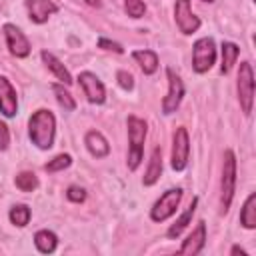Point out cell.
Listing matches in <instances>:
<instances>
[{"instance_id":"8992f818","label":"cell","mask_w":256,"mask_h":256,"mask_svg":"<svg viewBox=\"0 0 256 256\" xmlns=\"http://www.w3.org/2000/svg\"><path fill=\"white\" fill-rule=\"evenodd\" d=\"M180 200H182V190H180V188H170V190H166V192L156 200V204L152 206L150 218H152L154 222H164L166 218H170V216L176 212Z\"/></svg>"},{"instance_id":"83f0119b","label":"cell","mask_w":256,"mask_h":256,"mask_svg":"<svg viewBox=\"0 0 256 256\" xmlns=\"http://www.w3.org/2000/svg\"><path fill=\"white\" fill-rule=\"evenodd\" d=\"M116 80H118V84H120L124 90H132V88H134V78H132V74L126 72V70H118V72H116Z\"/></svg>"},{"instance_id":"9a60e30c","label":"cell","mask_w":256,"mask_h":256,"mask_svg":"<svg viewBox=\"0 0 256 256\" xmlns=\"http://www.w3.org/2000/svg\"><path fill=\"white\" fill-rule=\"evenodd\" d=\"M84 142H86L88 152H90L94 158H104V156H108V152H110V144H108V140H106L98 130H90V132H86Z\"/></svg>"},{"instance_id":"ffe728a7","label":"cell","mask_w":256,"mask_h":256,"mask_svg":"<svg viewBox=\"0 0 256 256\" xmlns=\"http://www.w3.org/2000/svg\"><path fill=\"white\" fill-rule=\"evenodd\" d=\"M34 244H36V248H38L42 254H52V252L56 250L58 238H56V234L50 232V230H40V232H36V236H34Z\"/></svg>"},{"instance_id":"484cf974","label":"cell","mask_w":256,"mask_h":256,"mask_svg":"<svg viewBox=\"0 0 256 256\" xmlns=\"http://www.w3.org/2000/svg\"><path fill=\"white\" fill-rule=\"evenodd\" d=\"M72 164V158H70V154H58V156H54L44 168H46V172H60V170H64V168H68Z\"/></svg>"},{"instance_id":"4316f807","label":"cell","mask_w":256,"mask_h":256,"mask_svg":"<svg viewBox=\"0 0 256 256\" xmlns=\"http://www.w3.org/2000/svg\"><path fill=\"white\" fill-rule=\"evenodd\" d=\"M124 8H126L128 16H132V18H140L146 12V4L142 0H124Z\"/></svg>"},{"instance_id":"5b68a950","label":"cell","mask_w":256,"mask_h":256,"mask_svg":"<svg viewBox=\"0 0 256 256\" xmlns=\"http://www.w3.org/2000/svg\"><path fill=\"white\" fill-rule=\"evenodd\" d=\"M216 60V46L212 38H200L192 46V68L198 74H204L212 68Z\"/></svg>"},{"instance_id":"8fae6325","label":"cell","mask_w":256,"mask_h":256,"mask_svg":"<svg viewBox=\"0 0 256 256\" xmlns=\"http://www.w3.org/2000/svg\"><path fill=\"white\" fill-rule=\"evenodd\" d=\"M78 80H80V86H82L86 98H88L92 104H102V102L106 100L104 84L98 80L96 74H92V72H80Z\"/></svg>"},{"instance_id":"5bb4252c","label":"cell","mask_w":256,"mask_h":256,"mask_svg":"<svg viewBox=\"0 0 256 256\" xmlns=\"http://www.w3.org/2000/svg\"><path fill=\"white\" fill-rule=\"evenodd\" d=\"M206 244V224L204 222H198V226L192 230V234L184 240V244L180 246V254H200L202 248Z\"/></svg>"},{"instance_id":"603a6c76","label":"cell","mask_w":256,"mask_h":256,"mask_svg":"<svg viewBox=\"0 0 256 256\" xmlns=\"http://www.w3.org/2000/svg\"><path fill=\"white\" fill-rule=\"evenodd\" d=\"M10 222L14 224V226H26L28 222H30V208L26 206V204H16L14 208H10Z\"/></svg>"},{"instance_id":"ba28073f","label":"cell","mask_w":256,"mask_h":256,"mask_svg":"<svg viewBox=\"0 0 256 256\" xmlns=\"http://www.w3.org/2000/svg\"><path fill=\"white\" fill-rule=\"evenodd\" d=\"M174 18L182 34H194L200 28V18L192 12L190 0H176L174 4Z\"/></svg>"},{"instance_id":"3957f363","label":"cell","mask_w":256,"mask_h":256,"mask_svg":"<svg viewBox=\"0 0 256 256\" xmlns=\"http://www.w3.org/2000/svg\"><path fill=\"white\" fill-rule=\"evenodd\" d=\"M234 188H236V156L232 150H226L222 164V196H220L222 212H228L234 196Z\"/></svg>"},{"instance_id":"7402d4cb","label":"cell","mask_w":256,"mask_h":256,"mask_svg":"<svg viewBox=\"0 0 256 256\" xmlns=\"http://www.w3.org/2000/svg\"><path fill=\"white\" fill-rule=\"evenodd\" d=\"M240 56V48L232 42H222V72L228 74L232 70V66L236 64V58Z\"/></svg>"},{"instance_id":"ac0fdd59","label":"cell","mask_w":256,"mask_h":256,"mask_svg":"<svg viewBox=\"0 0 256 256\" xmlns=\"http://www.w3.org/2000/svg\"><path fill=\"white\" fill-rule=\"evenodd\" d=\"M132 56L140 64L144 74H154L158 70V54L154 50H134Z\"/></svg>"},{"instance_id":"7c38bea8","label":"cell","mask_w":256,"mask_h":256,"mask_svg":"<svg viewBox=\"0 0 256 256\" xmlns=\"http://www.w3.org/2000/svg\"><path fill=\"white\" fill-rule=\"evenodd\" d=\"M18 112V98L16 90L8 82V78L0 76V114L6 118H12Z\"/></svg>"},{"instance_id":"4dcf8cb0","label":"cell","mask_w":256,"mask_h":256,"mask_svg":"<svg viewBox=\"0 0 256 256\" xmlns=\"http://www.w3.org/2000/svg\"><path fill=\"white\" fill-rule=\"evenodd\" d=\"M10 144V130L4 122H0V150H6Z\"/></svg>"},{"instance_id":"2e32d148","label":"cell","mask_w":256,"mask_h":256,"mask_svg":"<svg viewBox=\"0 0 256 256\" xmlns=\"http://www.w3.org/2000/svg\"><path fill=\"white\" fill-rule=\"evenodd\" d=\"M40 56H42L44 64L54 72V76H56L58 80H62L66 86H70V84H72V76H70V72L64 68V64H62L54 54H50L48 50H42V54H40Z\"/></svg>"},{"instance_id":"e0dca14e","label":"cell","mask_w":256,"mask_h":256,"mask_svg":"<svg viewBox=\"0 0 256 256\" xmlns=\"http://www.w3.org/2000/svg\"><path fill=\"white\" fill-rule=\"evenodd\" d=\"M160 174H162V152H160V148H154L152 150V156H150V164L146 168V174H144V180L142 182L146 186H152V184L158 182Z\"/></svg>"},{"instance_id":"44dd1931","label":"cell","mask_w":256,"mask_h":256,"mask_svg":"<svg viewBox=\"0 0 256 256\" xmlns=\"http://www.w3.org/2000/svg\"><path fill=\"white\" fill-rule=\"evenodd\" d=\"M196 204H198V198H194L192 200V204L186 208V212L168 228V238H178L180 234H182V230L188 226V222L192 220V216H194V210H196Z\"/></svg>"},{"instance_id":"d4e9b609","label":"cell","mask_w":256,"mask_h":256,"mask_svg":"<svg viewBox=\"0 0 256 256\" xmlns=\"http://www.w3.org/2000/svg\"><path fill=\"white\" fill-rule=\"evenodd\" d=\"M52 90H54V94H56V100L60 102V106H64V110H74L76 108V102H74V98H72V94L64 88V86H60V84H54L52 86Z\"/></svg>"},{"instance_id":"52a82bcc","label":"cell","mask_w":256,"mask_h":256,"mask_svg":"<svg viewBox=\"0 0 256 256\" xmlns=\"http://www.w3.org/2000/svg\"><path fill=\"white\" fill-rule=\"evenodd\" d=\"M166 76H168V94H166L164 100H162V112H164V114H172V112H176V108H178L180 102H182L184 84H182L180 76H178L172 68L166 70Z\"/></svg>"},{"instance_id":"7a4b0ae2","label":"cell","mask_w":256,"mask_h":256,"mask_svg":"<svg viewBox=\"0 0 256 256\" xmlns=\"http://www.w3.org/2000/svg\"><path fill=\"white\" fill-rule=\"evenodd\" d=\"M146 122L136 116H128V168L136 170L142 154H144V140H146Z\"/></svg>"},{"instance_id":"6da1fadb","label":"cell","mask_w":256,"mask_h":256,"mask_svg":"<svg viewBox=\"0 0 256 256\" xmlns=\"http://www.w3.org/2000/svg\"><path fill=\"white\" fill-rule=\"evenodd\" d=\"M28 132L32 144H36L40 150H48L54 144L56 134V118L50 110H38L32 114L28 122Z\"/></svg>"},{"instance_id":"d6986e66","label":"cell","mask_w":256,"mask_h":256,"mask_svg":"<svg viewBox=\"0 0 256 256\" xmlns=\"http://www.w3.org/2000/svg\"><path fill=\"white\" fill-rule=\"evenodd\" d=\"M240 222L244 228L252 230L256 228V194H250L242 206V212H240Z\"/></svg>"},{"instance_id":"4fadbf2b","label":"cell","mask_w":256,"mask_h":256,"mask_svg":"<svg viewBox=\"0 0 256 256\" xmlns=\"http://www.w3.org/2000/svg\"><path fill=\"white\" fill-rule=\"evenodd\" d=\"M26 8L30 14V20L36 24L46 22L54 12H58V6L52 0H26Z\"/></svg>"},{"instance_id":"277c9868","label":"cell","mask_w":256,"mask_h":256,"mask_svg":"<svg viewBox=\"0 0 256 256\" xmlns=\"http://www.w3.org/2000/svg\"><path fill=\"white\" fill-rule=\"evenodd\" d=\"M238 102L244 114L252 112L254 104V72L250 62H242L238 70Z\"/></svg>"},{"instance_id":"836d02e7","label":"cell","mask_w":256,"mask_h":256,"mask_svg":"<svg viewBox=\"0 0 256 256\" xmlns=\"http://www.w3.org/2000/svg\"><path fill=\"white\" fill-rule=\"evenodd\" d=\"M202 2H214V0H202Z\"/></svg>"},{"instance_id":"f1b7e54d","label":"cell","mask_w":256,"mask_h":256,"mask_svg":"<svg viewBox=\"0 0 256 256\" xmlns=\"http://www.w3.org/2000/svg\"><path fill=\"white\" fill-rule=\"evenodd\" d=\"M66 196H68V200H72V202H84L86 192H84V188H80V186H70V188L66 190Z\"/></svg>"},{"instance_id":"cb8c5ba5","label":"cell","mask_w":256,"mask_h":256,"mask_svg":"<svg viewBox=\"0 0 256 256\" xmlns=\"http://www.w3.org/2000/svg\"><path fill=\"white\" fill-rule=\"evenodd\" d=\"M14 182H16V188H20L22 192H32L38 188V178L34 172H20Z\"/></svg>"},{"instance_id":"f546056e","label":"cell","mask_w":256,"mask_h":256,"mask_svg":"<svg viewBox=\"0 0 256 256\" xmlns=\"http://www.w3.org/2000/svg\"><path fill=\"white\" fill-rule=\"evenodd\" d=\"M98 46L104 48V50H112V52H116V54H122V52H124V48H122L118 42H110V40H106V38H100V40H98Z\"/></svg>"},{"instance_id":"d6a6232c","label":"cell","mask_w":256,"mask_h":256,"mask_svg":"<svg viewBox=\"0 0 256 256\" xmlns=\"http://www.w3.org/2000/svg\"><path fill=\"white\" fill-rule=\"evenodd\" d=\"M88 6H100V0H86Z\"/></svg>"},{"instance_id":"30bf717a","label":"cell","mask_w":256,"mask_h":256,"mask_svg":"<svg viewBox=\"0 0 256 256\" xmlns=\"http://www.w3.org/2000/svg\"><path fill=\"white\" fill-rule=\"evenodd\" d=\"M4 36H6V42H8V48L10 52L16 56V58H24L30 54V42L28 38L24 36V32L14 26V24H4Z\"/></svg>"},{"instance_id":"1f68e13d","label":"cell","mask_w":256,"mask_h":256,"mask_svg":"<svg viewBox=\"0 0 256 256\" xmlns=\"http://www.w3.org/2000/svg\"><path fill=\"white\" fill-rule=\"evenodd\" d=\"M232 254H240V256H246V250H242L240 246H232V250H230Z\"/></svg>"},{"instance_id":"9c48e42d","label":"cell","mask_w":256,"mask_h":256,"mask_svg":"<svg viewBox=\"0 0 256 256\" xmlns=\"http://www.w3.org/2000/svg\"><path fill=\"white\" fill-rule=\"evenodd\" d=\"M188 154H190V140L186 128H178L174 132L172 140V168L174 170H184L188 164Z\"/></svg>"}]
</instances>
